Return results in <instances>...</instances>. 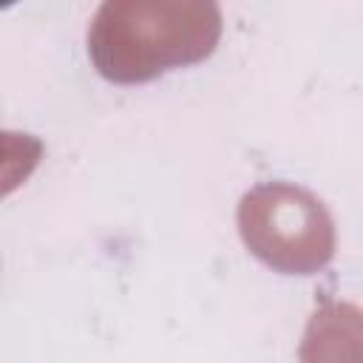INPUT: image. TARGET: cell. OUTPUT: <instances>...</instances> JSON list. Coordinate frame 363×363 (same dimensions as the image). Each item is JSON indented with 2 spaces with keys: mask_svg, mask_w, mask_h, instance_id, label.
I'll list each match as a JSON object with an SVG mask.
<instances>
[{
  "mask_svg": "<svg viewBox=\"0 0 363 363\" xmlns=\"http://www.w3.org/2000/svg\"><path fill=\"white\" fill-rule=\"evenodd\" d=\"M224 17L213 0H105L88 23V57L113 85H142L207 60Z\"/></svg>",
  "mask_w": 363,
  "mask_h": 363,
  "instance_id": "cell-1",
  "label": "cell"
},
{
  "mask_svg": "<svg viewBox=\"0 0 363 363\" xmlns=\"http://www.w3.org/2000/svg\"><path fill=\"white\" fill-rule=\"evenodd\" d=\"M244 247L281 275H315L335 258V218L326 204L292 182L250 187L235 210Z\"/></svg>",
  "mask_w": 363,
  "mask_h": 363,
  "instance_id": "cell-2",
  "label": "cell"
},
{
  "mask_svg": "<svg viewBox=\"0 0 363 363\" xmlns=\"http://www.w3.org/2000/svg\"><path fill=\"white\" fill-rule=\"evenodd\" d=\"M301 363H363V309L352 301L326 298L306 320Z\"/></svg>",
  "mask_w": 363,
  "mask_h": 363,
  "instance_id": "cell-3",
  "label": "cell"
}]
</instances>
